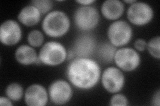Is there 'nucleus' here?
Wrapping results in <instances>:
<instances>
[{
    "mask_svg": "<svg viewBox=\"0 0 160 106\" xmlns=\"http://www.w3.org/2000/svg\"><path fill=\"white\" fill-rule=\"evenodd\" d=\"M152 105L155 106H159L160 105V92L158 90L157 92L154 94L152 98Z\"/></svg>",
    "mask_w": 160,
    "mask_h": 106,
    "instance_id": "obj_24",
    "label": "nucleus"
},
{
    "mask_svg": "<svg viewBox=\"0 0 160 106\" xmlns=\"http://www.w3.org/2000/svg\"><path fill=\"white\" fill-rule=\"evenodd\" d=\"M154 12L149 4L143 2H136L130 5L127 11V17L130 23L141 27L151 22Z\"/></svg>",
    "mask_w": 160,
    "mask_h": 106,
    "instance_id": "obj_7",
    "label": "nucleus"
},
{
    "mask_svg": "<svg viewBox=\"0 0 160 106\" xmlns=\"http://www.w3.org/2000/svg\"><path fill=\"white\" fill-rule=\"evenodd\" d=\"M101 75L99 64L91 58H75L71 60L66 69L69 83L81 90L93 88L101 79Z\"/></svg>",
    "mask_w": 160,
    "mask_h": 106,
    "instance_id": "obj_1",
    "label": "nucleus"
},
{
    "mask_svg": "<svg viewBox=\"0 0 160 106\" xmlns=\"http://www.w3.org/2000/svg\"><path fill=\"white\" fill-rule=\"evenodd\" d=\"M97 47L96 38L88 33H83L75 40L72 48L68 52V58H91L96 53Z\"/></svg>",
    "mask_w": 160,
    "mask_h": 106,
    "instance_id": "obj_6",
    "label": "nucleus"
},
{
    "mask_svg": "<svg viewBox=\"0 0 160 106\" xmlns=\"http://www.w3.org/2000/svg\"><path fill=\"white\" fill-rule=\"evenodd\" d=\"M113 62L123 72H133L141 64V57L136 50L130 47L118 48L114 55Z\"/></svg>",
    "mask_w": 160,
    "mask_h": 106,
    "instance_id": "obj_8",
    "label": "nucleus"
},
{
    "mask_svg": "<svg viewBox=\"0 0 160 106\" xmlns=\"http://www.w3.org/2000/svg\"><path fill=\"white\" fill-rule=\"evenodd\" d=\"M22 38V29L18 21L8 19L0 26V41L5 46H14Z\"/></svg>",
    "mask_w": 160,
    "mask_h": 106,
    "instance_id": "obj_11",
    "label": "nucleus"
},
{
    "mask_svg": "<svg viewBox=\"0 0 160 106\" xmlns=\"http://www.w3.org/2000/svg\"><path fill=\"white\" fill-rule=\"evenodd\" d=\"M15 58L19 64L23 66L41 64L36 49L29 44L19 46L15 52Z\"/></svg>",
    "mask_w": 160,
    "mask_h": 106,
    "instance_id": "obj_14",
    "label": "nucleus"
},
{
    "mask_svg": "<svg viewBox=\"0 0 160 106\" xmlns=\"http://www.w3.org/2000/svg\"><path fill=\"white\" fill-rule=\"evenodd\" d=\"M42 13L32 5L25 6L18 13V19L24 26L33 27L41 21Z\"/></svg>",
    "mask_w": 160,
    "mask_h": 106,
    "instance_id": "obj_15",
    "label": "nucleus"
},
{
    "mask_svg": "<svg viewBox=\"0 0 160 106\" xmlns=\"http://www.w3.org/2000/svg\"><path fill=\"white\" fill-rule=\"evenodd\" d=\"M44 40L43 33L37 29H33L30 31L27 37L28 44L33 48L42 47L44 44Z\"/></svg>",
    "mask_w": 160,
    "mask_h": 106,
    "instance_id": "obj_18",
    "label": "nucleus"
},
{
    "mask_svg": "<svg viewBox=\"0 0 160 106\" xmlns=\"http://www.w3.org/2000/svg\"><path fill=\"white\" fill-rule=\"evenodd\" d=\"M125 11V4L120 0H106L101 6V12L104 18L109 21H117Z\"/></svg>",
    "mask_w": 160,
    "mask_h": 106,
    "instance_id": "obj_13",
    "label": "nucleus"
},
{
    "mask_svg": "<svg viewBox=\"0 0 160 106\" xmlns=\"http://www.w3.org/2000/svg\"><path fill=\"white\" fill-rule=\"evenodd\" d=\"M31 5L35 6L42 13V15H47L53 8V2L51 0H33Z\"/></svg>",
    "mask_w": 160,
    "mask_h": 106,
    "instance_id": "obj_20",
    "label": "nucleus"
},
{
    "mask_svg": "<svg viewBox=\"0 0 160 106\" xmlns=\"http://www.w3.org/2000/svg\"><path fill=\"white\" fill-rule=\"evenodd\" d=\"M128 104L129 101L127 97L119 92L114 94L109 100V105L112 106H127Z\"/></svg>",
    "mask_w": 160,
    "mask_h": 106,
    "instance_id": "obj_21",
    "label": "nucleus"
},
{
    "mask_svg": "<svg viewBox=\"0 0 160 106\" xmlns=\"http://www.w3.org/2000/svg\"><path fill=\"white\" fill-rule=\"evenodd\" d=\"M99 11L92 6H79L73 15V21L77 29L85 33L96 29L99 23Z\"/></svg>",
    "mask_w": 160,
    "mask_h": 106,
    "instance_id": "obj_4",
    "label": "nucleus"
},
{
    "mask_svg": "<svg viewBox=\"0 0 160 106\" xmlns=\"http://www.w3.org/2000/svg\"><path fill=\"white\" fill-rule=\"evenodd\" d=\"M68 54V50L63 44L51 41L42 45L39 50L38 58L41 64L48 67H57L66 61Z\"/></svg>",
    "mask_w": 160,
    "mask_h": 106,
    "instance_id": "obj_3",
    "label": "nucleus"
},
{
    "mask_svg": "<svg viewBox=\"0 0 160 106\" xmlns=\"http://www.w3.org/2000/svg\"><path fill=\"white\" fill-rule=\"evenodd\" d=\"M24 90L22 85L17 82L9 84L5 91L6 95L12 102H18L24 96Z\"/></svg>",
    "mask_w": 160,
    "mask_h": 106,
    "instance_id": "obj_17",
    "label": "nucleus"
},
{
    "mask_svg": "<svg viewBox=\"0 0 160 106\" xmlns=\"http://www.w3.org/2000/svg\"><path fill=\"white\" fill-rule=\"evenodd\" d=\"M147 50L151 56L157 60L160 59V37L152 38L147 43Z\"/></svg>",
    "mask_w": 160,
    "mask_h": 106,
    "instance_id": "obj_19",
    "label": "nucleus"
},
{
    "mask_svg": "<svg viewBox=\"0 0 160 106\" xmlns=\"http://www.w3.org/2000/svg\"><path fill=\"white\" fill-rule=\"evenodd\" d=\"M148 42L143 39H138L134 42L133 46L134 49L136 50L138 52H143L147 49Z\"/></svg>",
    "mask_w": 160,
    "mask_h": 106,
    "instance_id": "obj_22",
    "label": "nucleus"
},
{
    "mask_svg": "<svg viewBox=\"0 0 160 106\" xmlns=\"http://www.w3.org/2000/svg\"><path fill=\"white\" fill-rule=\"evenodd\" d=\"M136 2V0H124V1L123 2V3H128L129 5H132V4H133V3H135Z\"/></svg>",
    "mask_w": 160,
    "mask_h": 106,
    "instance_id": "obj_26",
    "label": "nucleus"
},
{
    "mask_svg": "<svg viewBox=\"0 0 160 106\" xmlns=\"http://www.w3.org/2000/svg\"><path fill=\"white\" fill-rule=\"evenodd\" d=\"M100 80L104 90L113 94L121 92L126 83L123 71L116 67H109L105 69Z\"/></svg>",
    "mask_w": 160,
    "mask_h": 106,
    "instance_id": "obj_9",
    "label": "nucleus"
},
{
    "mask_svg": "<svg viewBox=\"0 0 160 106\" xmlns=\"http://www.w3.org/2000/svg\"><path fill=\"white\" fill-rule=\"evenodd\" d=\"M48 94L50 101L55 105L66 104L70 102L73 96L72 84L62 79L55 80L49 85Z\"/></svg>",
    "mask_w": 160,
    "mask_h": 106,
    "instance_id": "obj_10",
    "label": "nucleus"
},
{
    "mask_svg": "<svg viewBox=\"0 0 160 106\" xmlns=\"http://www.w3.org/2000/svg\"><path fill=\"white\" fill-rule=\"evenodd\" d=\"M118 48L113 46L109 41L104 42L98 45L96 49L98 57L105 64H110L113 62L114 55Z\"/></svg>",
    "mask_w": 160,
    "mask_h": 106,
    "instance_id": "obj_16",
    "label": "nucleus"
},
{
    "mask_svg": "<svg viewBox=\"0 0 160 106\" xmlns=\"http://www.w3.org/2000/svg\"><path fill=\"white\" fill-rule=\"evenodd\" d=\"M24 102L28 106H45L48 103L49 94L43 85L33 84L24 92Z\"/></svg>",
    "mask_w": 160,
    "mask_h": 106,
    "instance_id": "obj_12",
    "label": "nucleus"
},
{
    "mask_svg": "<svg viewBox=\"0 0 160 106\" xmlns=\"http://www.w3.org/2000/svg\"><path fill=\"white\" fill-rule=\"evenodd\" d=\"M108 41L116 47H123L128 44L133 37V29L124 20H117L108 27Z\"/></svg>",
    "mask_w": 160,
    "mask_h": 106,
    "instance_id": "obj_5",
    "label": "nucleus"
},
{
    "mask_svg": "<svg viewBox=\"0 0 160 106\" xmlns=\"http://www.w3.org/2000/svg\"><path fill=\"white\" fill-rule=\"evenodd\" d=\"M96 2L95 0H77L76 3L83 6H92V4Z\"/></svg>",
    "mask_w": 160,
    "mask_h": 106,
    "instance_id": "obj_25",
    "label": "nucleus"
},
{
    "mask_svg": "<svg viewBox=\"0 0 160 106\" xmlns=\"http://www.w3.org/2000/svg\"><path fill=\"white\" fill-rule=\"evenodd\" d=\"M13 104L12 101L7 96H2L0 98V105L2 106H12Z\"/></svg>",
    "mask_w": 160,
    "mask_h": 106,
    "instance_id": "obj_23",
    "label": "nucleus"
},
{
    "mask_svg": "<svg viewBox=\"0 0 160 106\" xmlns=\"http://www.w3.org/2000/svg\"><path fill=\"white\" fill-rule=\"evenodd\" d=\"M71 21L68 15L60 10H53L46 15L42 23L43 33L47 36L57 39L66 35L69 31Z\"/></svg>",
    "mask_w": 160,
    "mask_h": 106,
    "instance_id": "obj_2",
    "label": "nucleus"
}]
</instances>
